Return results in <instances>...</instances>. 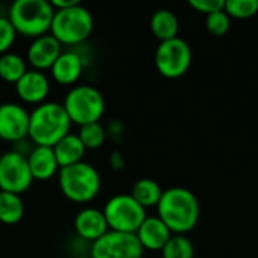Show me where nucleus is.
Segmentation results:
<instances>
[{
	"label": "nucleus",
	"instance_id": "obj_21",
	"mask_svg": "<svg viewBox=\"0 0 258 258\" xmlns=\"http://www.w3.org/2000/svg\"><path fill=\"white\" fill-rule=\"evenodd\" d=\"M24 216V203L21 195L0 192V222L5 225H15Z\"/></svg>",
	"mask_w": 258,
	"mask_h": 258
},
{
	"label": "nucleus",
	"instance_id": "obj_31",
	"mask_svg": "<svg viewBox=\"0 0 258 258\" xmlns=\"http://www.w3.org/2000/svg\"><path fill=\"white\" fill-rule=\"evenodd\" d=\"M79 258H91V257H79Z\"/></svg>",
	"mask_w": 258,
	"mask_h": 258
},
{
	"label": "nucleus",
	"instance_id": "obj_8",
	"mask_svg": "<svg viewBox=\"0 0 258 258\" xmlns=\"http://www.w3.org/2000/svg\"><path fill=\"white\" fill-rule=\"evenodd\" d=\"M192 48L180 36L159 44L154 63L160 76L166 79L183 77L192 65Z\"/></svg>",
	"mask_w": 258,
	"mask_h": 258
},
{
	"label": "nucleus",
	"instance_id": "obj_20",
	"mask_svg": "<svg viewBox=\"0 0 258 258\" xmlns=\"http://www.w3.org/2000/svg\"><path fill=\"white\" fill-rule=\"evenodd\" d=\"M162 187L157 181H154L153 178H141L138 180L133 187H132V198L145 210L151 209V207H157L160 198H162Z\"/></svg>",
	"mask_w": 258,
	"mask_h": 258
},
{
	"label": "nucleus",
	"instance_id": "obj_18",
	"mask_svg": "<svg viewBox=\"0 0 258 258\" xmlns=\"http://www.w3.org/2000/svg\"><path fill=\"white\" fill-rule=\"evenodd\" d=\"M53 153L56 156L59 168H67L83 162L86 148L83 147L77 135L68 133L53 147Z\"/></svg>",
	"mask_w": 258,
	"mask_h": 258
},
{
	"label": "nucleus",
	"instance_id": "obj_3",
	"mask_svg": "<svg viewBox=\"0 0 258 258\" xmlns=\"http://www.w3.org/2000/svg\"><path fill=\"white\" fill-rule=\"evenodd\" d=\"M54 9L48 0H15L8 11V20L17 35L39 38L50 33Z\"/></svg>",
	"mask_w": 258,
	"mask_h": 258
},
{
	"label": "nucleus",
	"instance_id": "obj_27",
	"mask_svg": "<svg viewBox=\"0 0 258 258\" xmlns=\"http://www.w3.org/2000/svg\"><path fill=\"white\" fill-rule=\"evenodd\" d=\"M15 38L17 32L8 17H0V56L9 51V48L15 42Z\"/></svg>",
	"mask_w": 258,
	"mask_h": 258
},
{
	"label": "nucleus",
	"instance_id": "obj_30",
	"mask_svg": "<svg viewBox=\"0 0 258 258\" xmlns=\"http://www.w3.org/2000/svg\"><path fill=\"white\" fill-rule=\"evenodd\" d=\"M109 163H110L112 169H115V171H119V169L124 166V160H122V156H121V153H118V151H113V153H112V156H110V160H109Z\"/></svg>",
	"mask_w": 258,
	"mask_h": 258
},
{
	"label": "nucleus",
	"instance_id": "obj_24",
	"mask_svg": "<svg viewBox=\"0 0 258 258\" xmlns=\"http://www.w3.org/2000/svg\"><path fill=\"white\" fill-rule=\"evenodd\" d=\"M77 136L86 150H98L106 142V130L100 122L82 125Z\"/></svg>",
	"mask_w": 258,
	"mask_h": 258
},
{
	"label": "nucleus",
	"instance_id": "obj_5",
	"mask_svg": "<svg viewBox=\"0 0 258 258\" xmlns=\"http://www.w3.org/2000/svg\"><path fill=\"white\" fill-rule=\"evenodd\" d=\"M94 30V18L92 14L76 3L71 8L54 11L50 35L60 45H77L85 42Z\"/></svg>",
	"mask_w": 258,
	"mask_h": 258
},
{
	"label": "nucleus",
	"instance_id": "obj_29",
	"mask_svg": "<svg viewBox=\"0 0 258 258\" xmlns=\"http://www.w3.org/2000/svg\"><path fill=\"white\" fill-rule=\"evenodd\" d=\"M76 3H79L77 0H51L50 5L54 11H60V9H67L74 6Z\"/></svg>",
	"mask_w": 258,
	"mask_h": 258
},
{
	"label": "nucleus",
	"instance_id": "obj_9",
	"mask_svg": "<svg viewBox=\"0 0 258 258\" xmlns=\"http://www.w3.org/2000/svg\"><path fill=\"white\" fill-rule=\"evenodd\" d=\"M32 181L27 157L14 150L0 156V192L21 195L30 187Z\"/></svg>",
	"mask_w": 258,
	"mask_h": 258
},
{
	"label": "nucleus",
	"instance_id": "obj_28",
	"mask_svg": "<svg viewBox=\"0 0 258 258\" xmlns=\"http://www.w3.org/2000/svg\"><path fill=\"white\" fill-rule=\"evenodd\" d=\"M190 8H194L197 12H201L204 15H209L212 12L224 9L225 0H190Z\"/></svg>",
	"mask_w": 258,
	"mask_h": 258
},
{
	"label": "nucleus",
	"instance_id": "obj_26",
	"mask_svg": "<svg viewBox=\"0 0 258 258\" xmlns=\"http://www.w3.org/2000/svg\"><path fill=\"white\" fill-rule=\"evenodd\" d=\"M230 26H231V18L224 9L206 15V29L213 36L227 35L230 30Z\"/></svg>",
	"mask_w": 258,
	"mask_h": 258
},
{
	"label": "nucleus",
	"instance_id": "obj_2",
	"mask_svg": "<svg viewBox=\"0 0 258 258\" xmlns=\"http://www.w3.org/2000/svg\"><path fill=\"white\" fill-rule=\"evenodd\" d=\"M70 128L71 121L63 106L56 101H45L30 112L27 138L35 147L53 148L70 133Z\"/></svg>",
	"mask_w": 258,
	"mask_h": 258
},
{
	"label": "nucleus",
	"instance_id": "obj_15",
	"mask_svg": "<svg viewBox=\"0 0 258 258\" xmlns=\"http://www.w3.org/2000/svg\"><path fill=\"white\" fill-rule=\"evenodd\" d=\"M83 68H85L83 57L77 51L68 50L60 53V56L50 68V73L56 83L63 86H73L82 77Z\"/></svg>",
	"mask_w": 258,
	"mask_h": 258
},
{
	"label": "nucleus",
	"instance_id": "obj_22",
	"mask_svg": "<svg viewBox=\"0 0 258 258\" xmlns=\"http://www.w3.org/2000/svg\"><path fill=\"white\" fill-rule=\"evenodd\" d=\"M27 71L24 59L12 51L0 56V79L6 83L15 85Z\"/></svg>",
	"mask_w": 258,
	"mask_h": 258
},
{
	"label": "nucleus",
	"instance_id": "obj_1",
	"mask_svg": "<svg viewBox=\"0 0 258 258\" xmlns=\"http://www.w3.org/2000/svg\"><path fill=\"white\" fill-rule=\"evenodd\" d=\"M200 201L195 194L180 186L163 190L157 204V218L172 234L186 236L192 231L200 221Z\"/></svg>",
	"mask_w": 258,
	"mask_h": 258
},
{
	"label": "nucleus",
	"instance_id": "obj_11",
	"mask_svg": "<svg viewBox=\"0 0 258 258\" xmlns=\"http://www.w3.org/2000/svg\"><path fill=\"white\" fill-rule=\"evenodd\" d=\"M29 112L17 103L0 104V139L17 144L29 135Z\"/></svg>",
	"mask_w": 258,
	"mask_h": 258
},
{
	"label": "nucleus",
	"instance_id": "obj_16",
	"mask_svg": "<svg viewBox=\"0 0 258 258\" xmlns=\"http://www.w3.org/2000/svg\"><path fill=\"white\" fill-rule=\"evenodd\" d=\"M171 236L172 233L169 228L157 216H147L136 231L141 246L148 251H162Z\"/></svg>",
	"mask_w": 258,
	"mask_h": 258
},
{
	"label": "nucleus",
	"instance_id": "obj_19",
	"mask_svg": "<svg viewBox=\"0 0 258 258\" xmlns=\"http://www.w3.org/2000/svg\"><path fill=\"white\" fill-rule=\"evenodd\" d=\"M150 29L153 35L160 41H169L178 36V18L169 9H157L150 20Z\"/></svg>",
	"mask_w": 258,
	"mask_h": 258
},
{
	"label": "nucleus",
	"instance_id": "obj_14",
	"mask_svg": "<svg viewBox=\"0 0 258 258\" xmlns=\"http://www.w3.org/2000/svg\"><path fill=\"white\" fill-rule=\"evenodd\" d=\"M74 231L85 242L94 243L101 239L109 231L103 210L95 207L82 209L74 218Z\"/></svg>",
	"mask_w": 258,
	"mask_h": 258
},
{
	"label": "nucleus",
	"instance_id": "obj_13",
	"mask_svg": "<svg viewBox=\"0 0 258 258\" xmlns=\"http://www.w3.org/2000/svg\"><path fill=\"white\" fill-rule=\"evenodd\" d=\"M62 53V45L50 35H44L32 39L27 48V60L36 71H45L53 67L56 59Z\"/></svg>",
	"mask_w": 258,
	"mask_h": 258
},
{
	"label": "nucleus",
	"instance_id": "obj_4",
	"mask_svg": "<svg viewBox=\"0 0 258 258\" xmlns=\"http://www.w3.org/2000/svg\"><path fill=\"white\" fill-rule=\"evenodd\" d=\"M57 183L63 197L76 204L91 203L101 189L98 171L86 162L60 168L57 172Z\"/></svg>",
	"mask_w": 258,
	"mask_h": 258
},
{
	"label": "nucleus",
	"instance_id": "obj_23",
	"mask_svg": "<svg viewBox=\"0 0 258 258\" xmlns=\"http://www.w3.org/2000/svg\"><path fill=\"white\" fill-rule=\"evenodd\" d=\"M162 258H194L195 248L194 243L187 236L183 234H172L168 243L163 246Z\"/></svg>",
	"mask_w": 258,
	"mask_h": 258
},
{
	"label": "nucleus",
	"instance_id": "obj_25",
	"mask_svg": "<svg viewBox=\"0 0 258 258\" xmlns=\"http://www.w3.org/2000/svg\"><path fill=\"white\" fill-rule=\"evenodd\" d=\"M224 11L230 18L246 20L258 14V0H225Z\"/></svg>",
	"mask_w": 258,
	"mask_h": 258
},
{
	"label": "nucleus",
	"instance_id": "obj_6",
	"mask_svg": "<svg viewBox=\"0 0 258 258\" xmlns=\"http://www.w3.org/2000/svg\"><path fill=\"white\" fill-rule=\"evenodd\" d=\"M71 124L86 125L98 122L104 115L106 103L103 94L91 85H76L73 86L62 103Z\"/></svg>",
	"mask_w": 258,
	"mask_h": 258
},
{
	"label": "nucleus",
	"instance_id": "obj_10",
	"mask_svg": "<svg viewBox=\"0 0 258 258\" xmlns=\"http://www.w3.org/2000/svg\"><path fill=\"white\" fill-rule=\"evenodd\" d=\"M144 248L136 234L107 231L101 239L91 243V258H142Z\"/></svg>",
	"mask_w": 258,
	"mask_h": 258
},
{
	"label": "nucleus",
	"instance_id": "obj_12",
	"mask_svg": "<svg viewBox=\"0 0 258 258\" xmlns=\"http://www.w3.org/2000/svg\"><path fill=\"white\" fill-rule=\"evenodd\" d=\"M17 97L27 104H42L50 94V80L42 71L27 70L26 74L14 85Z\"/></svg>",
	"mask_w": 258,
	"mask_h": 258
},
{
	"label": "nucleus",
	"instance_id": "obj_17",
	"mask_svg": "<svg viewBox=\"0 0 258 258\" xmlns=\"http://www.w3.org/2000/svg\"><path fill=\"white\" fill-rule=\"evenodd\" d=\"M27 165L33 180L45 181L53 178L59 172V165L53 148L50 147H33L27 156Z\"/></svg>",
	"mask_w": 258,
	"mask_h": 258
},
{
	"label": "nucleus",
	"instance_id": "obj_7",
	"mask_svg": "<svg viewBox=\"0 0 258 258\" xmlns=\"http://www.w3.org/2000/svg\"><path fill=\"white\" fill-rule=\"evenodd\" d=\"M109 231L136 234L141 224L147 218V210L141 207L130 194L112 197L103 209Z\"/></svg>",
	"mask_w": 258,
	"mask_h": 258
}]
</instances>
